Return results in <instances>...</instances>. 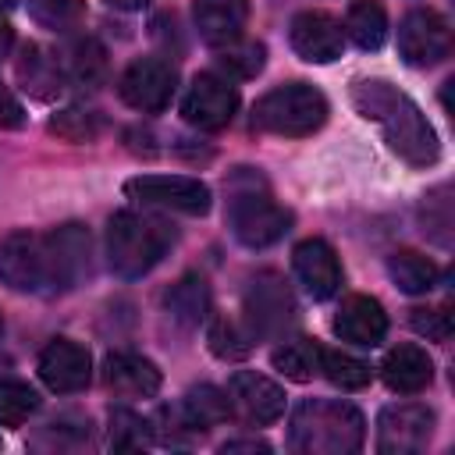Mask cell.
<instances>
[{
	"label": "cell",
	"mask_w": 455,
	"mask_h": 455,
	"mask_svg": "<svg viewBox=\"0 0 455 455\" xmlns=\"http://www.w3.org/2000/svg\"><path fill=\"white\" fill-rule=\"evenodd\" d=\"M380 377L391 391L398 395H416L434 380V363L419 345H398L384 355L380 363Z\"/></svg>",
	"instance_id": "44dd1931"
},
{
	"label": "cell",
	"mask_w": 455,
	"mask_h": 455,
	"mask_svg": "<svg viewBox=\"0 0 455 455\" xmlns=\"http://www.w3.org/2000/svg\"><path fill=\"white\" fill-rule=\"evenodd\" d=\"M32 21L50 32H68L85 18V0H25Z\"/></svg>",
	"instance_id": "4dcf8cb0"
},
{
	"label": "cell",
	"mask_w": 455,
	"mask_h": 455,
	"mask_svg": "<svg viewBox=\"0 0 455 455\" xmlns=\"http://www.w3.org/2000/svg\"><path fill=\"white\" fill-rule=\"evenodd\" d=\"M224 217H228L231 235L245 249H267L291 231V210L274 203V196L267 192L259 174H252L249 167H238V174L231 178Z\"/></svg>",
	"instance_id": "3957f363"
},
{
	"label": "cell",
	"mask_w": 455,
	"mask_h": 455,
	"mask_svg": "<svg viewBox=\"0 0 455 455\" xmlns=\"http://www.w3.org/2000/svg\"><path fill=\"white\" fill-rule=\"evenodd\" d=\"M345 36L359 50H380L387 39V14L377 0H355L345 18Z\"/></svg>",
	"instance_id": "484cf974"
},
{
	"label": "cell",
	"mask_w": 455,
	"mask_h": 455,
	"mask_svg": "<svg viewBox=\"0 0 455 455\" xmlns=\"http://www.w3.org/2000/svg\"><path fill=\"white\" fill-rule=\"evenodd\" d=\"M149 0H107V7H114V11H142Z\"/></svg>",
	"instance_id": "60d3db41"
},
{
	"label": "cell",
	"mask_w": 455,
	"mask_h": 455,
	"mask_svg": "<svg viewBox=\"0 0 455 455\" xmlns=\"http://www.w3.org/2000/svg\"><path fill=\"white\" fill-rule=\"evenodd\" d=\"M14 4H18V0H0V11H11Z\"/></svg>",
	"instance_id": "b9f144b4"
},
{
	"label": "cell",
	"mask_w": 455,
	"mask_h": 455,
	"mask_svg": "<svg viewBox=\"0 0 455 455\" xmlns=\"http://www.w3.org/2000/svg\"><path fill=\"white\" fill-rule=\"evenodd\" d=\"M124 196L142 203V206H156V210H174V213H188V217H203L213 203L210 185L188 174H139L124 181Z\"/></svg>",
	"instance_id": "ba28073f"
},
{
	"label": "cell",
	"mask_w": 455,
	"mask_h": 455,
	"mask_svg": "<svg viewBox=\"0 0 455 455\" xmlns=\"http://www.w3.org/2000/svg\"><path fill=\"white\" fill-rule=\"evenodd\" d=\"M0 281L21 295H50L53 267L50 242L39 231H11L0 238Z\"/></svg>",
	"instance_id": "52a82bcc"
},
{
	"label": "cell",
	"mask_w": 455,
	"mask_h": 455,
	"mask_svg": "<svg viewBox=\"0 0 455 455\" xmlns=\"http://www.w3.org/2000/svg\"><path fill=\"white\" fill-rule=\"evenodd\" d=\"M178 409L192 423V430H206V427H217L231 416V398H228V391H220L213 384H199L181 398Z\"/></svg>",
	"instance_id": "4316f807"
},
{
	"label": "cell",
	"mask_w": 455,
	"mask_h": 455,
	"mask_svg": "<svg viewBox=\"0 0 455 455\" xmlns=\"http://www.w3.org/2000/svg\"><path fill=\"white\" fill-rule=\"evenodd\" d=\"M228 398H231V409L256 427H267V423L281 419V412H284L281 384H274L270 377H263L256 370H238L228 380Z\"/></svg>",
	"instance_id": "9a60e30c"
},
{
	"label": "cell",
	"mask_w": 455,
	"mask_h": 455,
	"mask_svg": "<svg viewBox=\"0 0 455 455\" xmlns=\"http://www.w3.org/2000/svg\"><path fill=\"white\" fill-rule=\"evenodd\" d=\"M164 309H167L178 323L196 327V323L206 320V313H210V288H206V281L196 277V274H185L178 284L167 288Z\"/></svg>",
	"instance_id": "d4e9b609"
},
{
	"label": "cell",
	"mask_w": 455,
	"mask_h": 455,
	"mask_svg": "<svg viewBox=\"0 0 455 455\" xmlns=\"http://www.w3.org/2000/svg\"><path fill=\"white\" fill-rule=\"evenodd\" d=\"M363 437V412L341 398H302L288 423V444L302 455H352Z\"/></svg>",
	"instance_id": "7a4b0ae2"
},
{
	"label": "cell",
	"mask_w": 455,
	"mask_h": 455,
	"mask_svg": "<svg viewBox=\"0 0 455 455\" xmlns=\"http://www.w3.org/2000/svg\"><path fill=\"white\" fill-rule=\"evenodd\" d=\"M171 242H174V231L164 220L135 210H121L107 224V263L117 277L135 281V277H146L164 259Z\"/></svg>",
	"instance_id": "277c9868"
},
{
	"label": "cell",
	"mask_w": 455,
	"mask_h": 455,
	"mask_svg": "<svg viewBox=\"0 0 455 455\" xmlns=\"http://www.w3.org/2000/svg\"><path fill=\"white\" fill-rule=\"evenodd\" d=\"M11 43H14V32H11V25H7L4 18H0V57H7Z\"/></svg>",
	"instance_id": "ab89813d"
},
{
	"label": "cell",
	"mask_w": 455,
	"mask_h": 455,
	"mask_svg": "<svg viewBox=\"0 0 455 455\" xmlns=\"http://www.w3.org/2000/svg\"><path fill=\"white\" fill-rule=\"evenodd\" d=\"M210 352L220 355V359H245L249 348H252V338L245 327H238L235 320H217L210 327Z\"/></svg>",
	"instance_id": "e575fe53"
},
{
	"label": "cell",
	"mask_w": 455,
	"mask_h": 455,
	"mask_svg": "<svg viewBox=\"0 0 455 455\" xmlns=\"http://www.w3.org/2000/svg\"><path fill=\"white\" fill-rule=\"evenodd\" d=\"M270 363H274V370L284 373L288 380L306 384V380H313V377L320 373V345L309 341V338H291V341H284V345L274 348Z\"/></svg>",
	"instance_id": "83f0119b"
},
{
	"label": "cell",
	"mask_w": 455,
	"mask_h": 455,
	"mask_svg": "<svg viewBox=\"0 0 455 455\" xmlns=\"http://www.w3.org/2000/svg\"><path fill=\"white\" fill-rule=\"evenodd\" d=\"M220 71H228L231 78H256L267 64V50L263 43H252V39H235L228 46H220V57H217Z\"/></svg>",
	"instance_id": "1f68e13d"
},
{
	"label": "cell",
	"mask_w": 455,
	"mask_h": 455,
	"mask_svg": "<svg viewBox=\"0 0 455 455\" xmlns=\"http://www.w3.org/2000/svg\"><path fill=\"white\" fill-rule=\"evenodd\" d=\"M331 327H334V334H338L341 341L373 348V345H380L384 334H387V313H384V306H380L377 299H370V295H348V299H341V306H338Z\"/></svg>",
	"instance_id": "ac0fdd59"
},
{
	"label": "cell",
	"mask_w": 455,
	"mask_h": 455,
	"mask_svg": "<svg viewBox=\"0 0 455 455\" xmlns=\"http://www.w3.org/2000/svg\"><path fill=\"white\" fill-rule=\"evenodd\" d=\"M242 313H245V331L252 341L281 338L299 320L295 295L284 284V277L274 270H259L256 277H249V284L242 291Z\"/></svg>",
	"instance_id": "8992f818"
},
{
	"label": "cell",
	"mask_w": 455,
	"mask_h": 455,
	"mask_svg": "<svg viewBox=\"0 0 455 455\" xmlns=\"http://www.w3.org/2000/svg\"><path fill=\"white\" fill-rule=\"evenodd\" d=\"M434 409L419 402H398L377 416V451L380 455H416L434 437Z\"/></svg>",
	"instance_id": "9c48e42d"
},
{
	"label": "cell",
	"mask_w": 455,
	"mask_h": 455,
	"mask_svg": "<svg viewBox=\"0 0 455 455\" xmlns=\"http://www.w3.org/2000/svg\"><path fill=\"white\" fill-rule=\"evenodd\" d=\"M320 373L341 391H359L370 384V366L338 348H320Z\"/></svg>",
	"instance_id": "f546056e"
},
{
	"label": "cell",
	"mask_w": 455,
	"mask_h": 455,
	"mask_svg": "<svg viewBox=\"0 0 455 455\" xmlns=\"http://www.w3.org/2000/svg\"><path fill=\"white\" fill-rule=\"evenodd\" d=\"M220 451L228 455V451H270V444H263V441H228V444H220Z\"/></svg>",
	"instance_id": "f35d334b"
},
{
	"label": "cell",
	"mask_w": 455,
	"mask_h": 455,
	"mask_svg": "<svg viewBox=\"0 0 455 455\" xmlns=\"http://www.w3.org/2000/svg\"><path fill=\"white\" fill-rule=\"evenodd\" d=\"M178 89V71L171 60L160 57H139L124 68L121 82H117V96L142 114H160Z\"/></svg>",
	"instance_id": "8fae6325"
},
{
	"label": "cell",
	"mask_w": 455,
	"mask_h": 455,
	"mask_svg": "<svg viewBox=\"0 0 455 455\" xmlns=\"http://www.w3.org/2000/svg\"><path fill=\"white\" fill-rule=\"evenodd\" d=\"M419 224H423V231H427L430 242H437L441 249L451 245V224H455V217H451V185L448 181H441L437 188H430L423 196V203H419Z\"/></svg>",
	"instance_id": "f1b7e54d"
},
{
	"label": "cell",
	"mask_w": 455,
	"mask_h": 455,
	"mask_svg": "<svg viewBox=\"0 0 455 455\" xmlns=\"http://www.w3.org/2000/svg\"><path fill=\"white\" fill-rule=\"evenodd\" d=\"M50 132L68 139V142H92L103 132V117L96 110H85V107H68V110H57L50 117Z\"/></svg>",
	"instance_id": "d6a6232c"
},
{
	"label": "cell",
	"mask_w": 455,
	"mask_h": 455,
	"mask_svg": "<svg viewBox=\"0 0 455 455\" xmlns=\"http://www.w3.org/2000/svg\"><path fill=\"white\" fill-rule=\"evenodd\" d=\"M235 110H238V89L228 78L210 75V71L206 75H196L192 85H188V92H185V100H181V117L192 128H199V132H220V128H228L231 117H235Z\"/></svg>",
	"instance_id": "7c38bea8"
},
{
	"label": "cell",
	"mask_w": 455,
	"mask_h": 455,
	"mask_svg": "<svg viewBox=\"0 0 455 455\" xmlns=\"http://www.w3.org/2000/svg\"><path fill=\"white\" fill-rule=\"evenodd\" d=\"M387 274L405 295H427L437 284V263L416 249H395L387 256Z\"/></svg>",
	"instance_id": "cb8c5ba5"
},
{
	"label": "cell",
	"mask_w": 455,
	"mask_h": 455,
	"mask_svg": "<svg viewBox=\"0 0 455 455\" xmlns=\"http://www.w3.org/2000/svg\"><path fill=\"white\" fill-rule=\"evenodd\" d=\"M196 32L210 46H228L242 39V28L249 21V0H196L192 4Z\"/></svg>",
	"instance_id": "ffe728a7"
},
{
	"label": "cell",
	"mask_w": 455,
	"mask_h": 455,
	"mask_svg": "<svg viewBox=\"0 0 455 455\" xmlns=\"http://www.w3.org/2000/svg\"><path fill=\"white\" fill-rule=\"evenodd\" d=\"M0 331H4V320H0Z\"/></svg>",
	"instance_id": "7bdbcfd3"
},
{
	"label": "cell",
	"mask_w": 455,
	"mask_h": 455,
	"mask_svg": "<svg viewBox=\"0 0 455 455\" xmlns=\"http://www.w3.org/2000/svg\"><path fill=\"white\" fill-rule=\"evenodd\" d=\"M149 423L139 412L114 409L110 412V448H142L149 441Z\"/></svg>",
	"instance_id": "d590c367"
},
{
	"label": "cell",
	"mask_w": 455,
	"mask_h": 455,
	"mask_svg": "<svg viewBox=\"0 0 455 455\" xmlns=\"http://www.w3.org/2000/svg\"><path fill=\"white\" fill-rule=\"evenodd\" d=\"M451 53V28L441 11L416 7L398 25V57L409 68H434Z\"/></svg>",
	"instance_id": "30bf717a"
},
{
	"label": "cell",
	"mask_w": 455,
	"mask_h": 455,
	"mask_svg": "<svg viewBox=\"0 0 455 455\" xmlns=\"http://www.w3.org/2000/svg\"><path fill=\"white\" fill-rule=\"evenodd\" d=\"M409 327L430 341H448L451 338V313L448 309H430V306H416L409 309Z\"/></svg>",
	"instance_id": "8d00e7d4"
},
{
	"label": "cell",
	"mask_w": 455,
	"mask_h": 455,
	"mask_svg": "<svg viewBox=\"0 0 455 455\" xmlns=\"http://www.w3.org/2000/svg\"><path fill=\"white\" fill-rule=\"evenodd\" d=\"M60 68H64V82H71L78 89H96L107 78V50L92 36H82L68 46Z\"/></svg>",
	"instance_id": "603a6c76"
},
{
	"label": "cell",
	"mask_w": 455,
	"mask_h": 455,
	"mask_svg": "<svg viewBox=\"0 0 455 455\" xmlns=\"http://www.w3.org/2000/svg\"><path fill=\"white\" fill-rule=\"evenodd\" d=\"M160 370L153 359L135 352H110L103 359V384L124 398H153L160 391Z\"/></svg>",
	"instance_id": "d6986e66"
},
{
	"label": "cell",
	"mask_w": 455,
	"mask_h": 455,
	"mask_svg": "<svg viewBox=\"0 0 455 455\" xmlns=\"http://www.w3.org/2000/svg\"><path fill=\"white\" fill-rule=\"evenodd\" d=\"M39 409V395L21 380H0V427H21Z\"/></svg>",
	"instance_id": "836d02e7"
},
{
	"label": "cell",
	"mask_w": 455,
	"mask_h": 455,
	"mask_svg": "<svg viewBox=\"0 0 455 455\" xmlns=\"http://www.w3.org/2000/svg\"><path fill=\"white\" fill-rule=\"evenodd\" d=\"M291 267H295V277L302 281V288H306L313 299H331V295L341 288V263H338V252H334L323 238H302V242L291 249Z\"/></svg>",
	"instance_id": "e0dca14e"
},
{
	"label": "cell",
	"mask_w": 455,
	"mask_h": 455,
	"mask_svg": "<svg viewBox=\"0 0 455 455\" xmlns=\"http://www.w3.org/2000/svg\"><path fill=\"white\" fill-rule=\"evenodd\" d=\"M291 50L309 64H331L345 53V28L327 11H302L291 21Z\"/></svg>",
	"instance_id": "5bb4252c"
},
{
	"label": "cell",
	"mask_w": 455,
	"mask_h": 455,
	"mask_svg": "<svg viewBox=\"0 0 455 455\" xmlns=\"http://www.w3.org/2000/svg\"><path fill=\"white\" fill-rule=\"evenodd\" d=\"M352 107L373 121L395 156H402L409 167H434L441 160V142L427 114L416 107L409 92H402L387 78H355L352 82Z\"/></svg>",
	"instance_id": "6da1fadb"
},
{
	"label": "cell",
	"mask_w": 455,
	"mask_h": 455,
	"mask_svg": "<svg viewBox=\"0 0 455 455\" xmlns=\"http://www.w3.org/2000/svg\"><path fill=\"white\" fill-rule=\"evenodd\" d=\"M50 242V267H53V291H71L92 274V238L85 224H60L46 235Z\"/></svg>",
	"instance_id": "4fadbf2b"
},
{
	"label": "cell",
	"mask_w": 455,
	"mask_h": 455,
	"mask_svg": "<svg viewBox=\"0 0 455 455\" xmlns=\"http://www.w3.org/2000/svg\"><path fill=\"white\" fill-rule=\"evenodd\" d=\"M39 377L50 391L57 395H75L89 384L92 377V359L89 348L71 341V338H57L39 352Z\"/></svg>",
	"instance_id": "2e32d148"
},
{
	"label": "cell",
	"mask_w": 455,
	"mask_h": 455,
	"mask_svg": "<svg viewBox=\"0 0 455 455\" xmlns=\"http://www.w3.org/2000/svg\"><path fill=\"white\" fill-rule=\"evenodd\" d=\"M14 75L21 82V89L36 100H53L60 89H64V68L57 57H50L43 46L28 43L21 46V57L14 64Z\"/></svg>",
	"instance_id": "7402d4cb"
},
{
	"label": "cell",
	"mask_w": 455,
	"mask_h": 455,
	"mask_svg": "<svg viewBox=\"0 0 455 455\" xmlns=\"http://www.w3.org/2000/svg\"><path fill=\"white\" fill-rule=\"evenodd\" d=\"M25 124V107L14 100L7 85H0V128H21Z\"/></svg>",
	"instance_id": "74e56055"
},
{
	"label": "cell",
	"mask_w": 455,
	"mask_h": 455,
	"mask_svg": "<svg viewBox=\"0 0 455 455\" xmlns=\"http://www.w3.org/2000/svg\"><path fill=\"white\" fill-rule=\"evenodd\" d=\"M327 121V96L309 82H288L270 89L252 107V128L267 135L302 139Z\"/></svg>",
	"instance_id": "5b68a950"
}]
</instances>
